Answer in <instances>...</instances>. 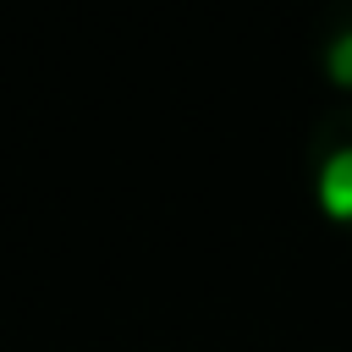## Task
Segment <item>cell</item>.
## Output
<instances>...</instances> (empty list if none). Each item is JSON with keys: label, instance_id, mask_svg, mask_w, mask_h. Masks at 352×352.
<instances>
[{"label": "cell", "instance_id": "1", "mask_svg": "<svg viewBox=\"0 0 352 352\" xmlns=\"http://www.w3.org/2000/svg\"><path fill=\"white\" fill-rule=\"evenodd\" d=\"M314 198L330 220L352 226V110L319 121L314 132Z\"/></svg>", "mask_w": 352, "mask_h": 352}, {"label": "cell", "instance_id": "2", "mask_svg": "<svg viewBox=\"0 0 352 352\" xmlns=\"http://www.w3.org/2000/svg\"><path fill=\"white\" fill-rule=\"evenodd\" d=\"M324 77L336 82V88H352V16H341L336 22V33L324 38Z\"/></svg>", "mask_w": 352, "mask_h": 352}]
</instances>
